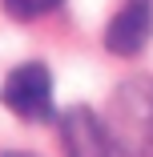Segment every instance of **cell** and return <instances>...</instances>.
<instances>
[{
    "label": "cell",
    "mask_w": 153,
    "mask_h": 157,
    "mask_svg": "<svg viewBox=\"0 0 153 157\" xmlns=\"http://www.w3.org/2000/svg\"><path fill=\"white\" fill-rule=\"evenodd\" d=\"M0 4L12 20H36V16H48L52 8H60V0H0Z\"/></svg>",
    "instance_id": "5"
},
{
    "label": "cell",
    "mask_w": 153,
    "mask_h": 157,
    "mask_svg": "<svg viewBox=\"0 0 153 157\" xmlns=\"http://www.w3.org/2000/svg\"><path fill=\"white\" fill-rule=\"evenodd\" d=\"M60 137H65V157H113L117 153L105 133V121L85 105H73L60 117Z\"/></svg>",
    "instance_id": "4"
},
{
    "label": "cell",
    "mask_w": 153,
    "mask_h": 157,
    "mask_svg": "<svg viewBox=\"0 0 153 157\" xmlns=\"http://www.w3.org/2000/svg\"><path fill=\"white\" fill-rule=\"evenodd\" d=\"M0 157H33V153H0Z\"/></svg>",
    "instance_id": "6"
},
{
    "label": "cell",
    "mask_w": 153,
    "mask_h": 157,
    "mask_svg": "<svg viewBox=\"0 0 153 157\" xmlns=\"http://www.w3.org/2000/svg\"><path fill=\"white\" fill-rule=\"evenodd\" d=\"M153 36V0H129L109 28H105V48L113 56H137Z\"/></svg>",
    "instance_id": "3"
},
{
    "label": "cell",
    "mask_w": 153,
    "mask_h": 157,
    "mask_svg": "<svg viewBox=\"0 0 153 157\" xmlns=\"http://www.w3.org/2000/svg\"><path fill=\"white\" fill-rule=\"evenodd\" d=\"M0 105L8 113H16L20 121H33V125L52 121V73L40 60L16 65L0 85Z\"/></svg>",
    "instance_id": "2"
},
{
    "label": "cell",
    "mask_w": 153,
    "mask_h": 157,
    "mask_svg": "<svg viewBox=\"0 0 153 157\" xmlns=\"http://www.w3.org/2000/svg\"><path fill=\"white\" fill-rule=\"evenodd\" d=\"M101 121L121 157H153V77L117 85Z\"/></svg>",
    "instance_id": "1"
}]
</instances>
